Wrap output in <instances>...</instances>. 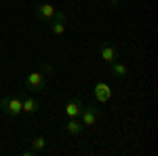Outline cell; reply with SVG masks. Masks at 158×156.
<instances>
[{
    "label": "cell",
    "instance_id": "10",
    "mask_svg": "<svg viewBox=\"0 0 158 156\" xmlns=\"http://www.w3.org/2000/svg\"><path fill=\"white\" fill-rule=\"evenodd\" d=\"M82 106H85V101H82V99H78V97H74V99H70V101L65 103V114H68L70 118H78Z\"/></svg>",
    "mask_w": 158,
    "mask_h": 156
},
{
    "label": "cell",
    "instance_id": "9",
    "mask_svg": "<svg viewBox=\"0 0 158 156\" xmlns=\"http://www.w3.org/2000/svg\"><path fill=\"white\" fill-rule=\"evenodd\" d=\"M110 65V74L114 76V78H118V80H122V78H127L129 76V65L127 63H122V61H112V63H108Z\"/></svg>",
    "mask_w": 158,
    "mask_h": 156
},
{
    "label": "cell",
    "instance_id": "13",
    "mask_svg": "<svg viewBox=\"0 0 158 156\" xmlns=\"http://www.w3.org/2000/svg\"><path fill=\"white\" fill-rule=\"evenodd\" d=\"M40 72H42V74H53V72H55V68L51 65L49 61H42V63H40Z\"/></svg>",
    "mask_w": 158,
    "mask_h": 156
},
{
    "label": "cell",
    "instance_id": "2",
    "mask_svg": "<svg viewBox=\"0 0 158 156\" xmlns=\"http://www.w3.org/2000/svg\"><path fill=\"white\" fill-rule=\"evenodd\" d=\"M25 89L27 91H36V93H42L44 91V86H47V80H44V74L40 72V70H34V72L27 74V78L23 80Z\"/></svg>",
    "mask_w": 158,
    "mask_h": 156
},
{
    "label": "cell",
    "instance_id": "8",
    "mask_svg": "<svg viewBox=\"0 0 158 156\" xmlns=\"http://www.w3.org/2000/svg\"><path fill=\"white\" fill-rule=\"evenodd\" d=\"M42 108V101L38 99V97H25V99H21V112L23 114H36L38 110Z\"/></svg>",
    "mask_w": 158,
    "mask_h": 156
},
{
    "label": "cell",
    "instance_id": "3",
    "mask_svg": "<svg viewBox=\"0 0 158 156\" xmlns=\"http://www.w3.org/2000/svg\"><path fill=\"white\" fill-rule=\"evenodd\" d=\"M65 21H68V15H65V11H55L53 19L49 21L51 32H53L55 36H63V34H65Z\"/></svg>",
    "mask_w": 158,
    "mask_h": 156
},
{
    "label": "cell",
    "instance_id": "6",
    "mask_svg": "<svg viewBox=\"0 0 158 156\" xmlns=\"http://www.w3.org/2000/svg\"><path fill=\"white\" fill-rule=\"evenodd\" d=\"M99 55H101V59L106 61V63H112V61L118 59V47L112 44V42H103L99 47Z\"/></svg>",
    "mask_w": 158,
    "mask_h": 156
},
{
    "label": "cell",
    "instance_id": "11",
    "mask_svg": "<svg viewBox=\"0 0 158 156\" xmlns=\"http://www.w3.org/2000/svg\"><path fill=\"white\" fill-rule=\"evenodd\" d=\"M65 131L70 133V135H74V137H78L80 133L85 131V124L80 122V118H70L68 124H65Z\"/></svg>",
    "mask_w": 158,
    "mask_h": 156
},
{
    "label": "cell",
    "instance_id": "4",
    "mask_svg": "<svg viewBox=\"0 0 158 156\" xmlns=\"http://www.w3.org/2000/svg\"><path fill=\"white\" fill-rule=\"evenodd\" d=\"M80 122L85 124V127H95V122H97L99 118V110L95 108V106H82V110H80Z\"/></svg>",
    "mask_w": 158,
    "mask_h": 156
},
{
    "label": "cell",
    "instance_id": "7",
    "mask_svg": "<svg viewBox=\"0 0 158 156\" xmlns=\"http://www.w3.org/2000/svg\"><path fill=\"white\" fill-rule=\"evenodd\" d=\"M93 93H95V101L97 103H108L112 99V89L108 86V82H97Z\"/></svg>",
    "mask_w": 158,
    "mask_h": 156
},
{
    "label": "cell",
    "instance_id": "1",
    "mask_svg": "<svg viewBox=\"0 0 158 156\" xmlns=\"http://www.w3.org/2000/svg\"><path fill=\"white\" fill-rule=\"evenodd\" d=\"M0 110L11 116V118H17L21 114V97L19 95H6L0 99Z\"/></svg>",
    "mask_w": 158,
    "mask_h": 156
},
{
    "label": "cell",
    "instance_id": "14",
    "mask_svg": "<svg viewBox=\"0 0 158 156\" xmlns=\"http://www.w3.org/2000/svg\"><path fill=\"white\" fill-rule=\"evenodd\" d=\"M108 2H110V4H112V6H114V4H120L122 0H108Z\"/></svg>",
    "mask_w": 158,
    "mask_h": 156
},
{
    "label": "cell",
    "instance_id": "15",
    "mask_svg": "<svg viewBox=\"0 0 158 156\" xmlns=\"http://www.w3.org/2000/svg\"><path fill=\"white\" fill-rule=\"evenodd\" d=\"M97 2H101V0H97Z\"/></svg>",
    "mask_w": 158,
    "mask_h": 156
},
{
    "label": "cell",
    "instance_id": "5",
    "mask_svg": "<svg viewBox=\"0 0 158 156\" xmlns=\"http://www.w3.org/2000/svg\"><path fill=\"white\" fill-rule=\"evenodd\" d=\"M34 13H36V19L44 21V23H49L51 19H53V15H55V6L49 4V2H42V4H36Z\"/></svg>",
    "mask_w": 158,
    "mask_h": 156
},
{
    "label": "cell",
    "instance_id": "12",
    "mask_svg": "<svg viewBox=\"0 0 158 156\" xmlns=\"http://www.w3.org/2000/svg\"><path fill=\"white\" fill-rule=\"evenodd\" d=\"M30 145H32V148L36 150L38 154H40V152L47 148V139H44L42 135H38V137H34V139H30Z\"/></svg>",
    "mask_w": 158,
    "mask_h": 156
}]
</instances>
